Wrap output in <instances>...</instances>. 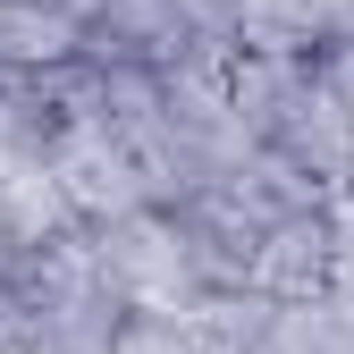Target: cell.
Returning <instances> with one entry per match:
<instances>
[{
	"label": "cell",
	"mask_w": 354,
	"mask_h": 354,
	"mask_svg": "<svg viewBox=\"0 0 354 354\" xmlns=\"http://www.w3.org/2000/svg\"><path fill=\"white\" fill-rule=\"evenodd\" d=\"M84 245H93L102 279L118 287L127 313H186V304L203 295L186 228H177V211H160V203H136V211L102 219V228H84Z\"/></svg>",
	"instance_id": "obj_1"
},
{
	"label": "cell",
	"mask_w": 354,
	"mask_h": 354,
	"mask_svg": "<svg viewBox=\"0 0 354 354\" xmlns=\"http://www.w3.org/2000/svg\"><path fill=\"white\" fill-rule=\"evenodd\" d=\"M42 160H51V177H59V194H68V211H76V228H102V219H118V211H136V203H144L127 144L110 136V127H93V118L59 127Z\"/></svg>",
	"instance_id": "obj_2"
},
{
	"label": "cell",
	"mask_w": 354,
	"mask_h": 354,
	"mask_svg": "<svg viewBox=\"0 0 354 354\" xmlns=\"http://www.w3.org/2000/svg\"><path fill=\"white\" fill-rule=\"evenodd\" d=\"M194 34H203L194 0H102V9L84 17V59H93V68H110V59L169 68Z\"/></svg>",
	"instance_id": "obj_3"
},
{
	"label": "cell",
	"mask_w": 354,
	"mask_h": 354,
	"mask_svg": "<svg viewBox=\"0 0 354 354\" xmlns=\"http://www.w3.org/2000/svg\"><path fill=\"white\" fill-rule=\"evenodd\" d=\"M245 279H253L261 295H270V304L321 295V287H329V211L313 203V211H279V219H261Z\"/></svg>",
	"instance_id": "obj_4"
},
{
	"label": "cell",
	"mask_w": 354,
	"mask_h": 354,
	"mask_svg": "<svg viewBox=\"0 0 354 354\" xmlns=\"http://www.w3.org/2000/svg\"><path fill=\"white\" fill-rule=\"evenodd\" d=\"M270 144L313 177L321 194H337L346 177H354V118H346V102L329 93V84H321V68H313V84L287 102V118L270 127Z\"/></svg>",
	"instance_id": "obj_5"
},
{
	"label": "cell",
	"mask_w": 354,
	"mask_h": 354,
	"mask_svg": "<svg viewBox=\"0 0 354 354\" xmlns=\"http://www.w3.org/2000/svg\"><path fill=\"white\" fill-rule=\"evenodd\" d=\"M0 236H9L17 261H34L42 245L76 236V211H68V194H59L51 160H9V169H0Z\"/></svg>",
	"instance_id": "obj_6"
},
{
	"label": "cell",
	"mask_w": 354,
	"mask_h": 354,
	"mask_svg": "<svg viewBox=\"0 0 354 354\" xmlns=\"http://www.w3.org/2000/svg\"><path fill=\"white\" fill-rule=\"evenodd\" d=\"M84 59V17L59 0H0V76H51Z\"/></svg>",
	"instance_id": "obj_7"
},
{
	"label": "cell",
	"mask_w": 354,
	"mask_h": 354,
	"mask_svg": "<svg viewBox=\"0 0 354 354\" xmlns=\"http://www.w3.org/2000/svg\"><path fill=\"white\" fill-rule=\"evenodd\" d=\"M219 26L236 51H270V59H321L329 42L313 0H219Z\"/></svg>",
	"instance_id": "obj_8"
},
{
	"label": "cell",
	"mask_w": 354,
	"mask_h": 354,
	"mask_svg": "<svg viewBox=\"0 0 354 354\" xmlns=\"http://www.w3.org/2000/svg\"><path fill=\"white\" fill-rule=\"evenodd\" d=\"M186 329L203 354H253L261 329H270V295H261L253 279H228V287H203L186 304Z\"/></svg>",
	"instance_id": "obj_9"
},
{
	"label": "cell",
	"mask_w": 354,
	"mask_h": 354,
	"mask_svg": "<svg viewBox=\"0 0 354 354\" xmlns=\"http://www.w3.org/2000/svg\"><path fill=\"white\" fill-rule=\"evenodd\" d=\"M102 354H203V346H194L186 313H118Z\"/></svg>",
	"instance_id": "obj_10"
},
{
	"label": "cell",
	"mask_w": 354,
	"mask_h": 354,
	"mask_svg": "<svg viewBox=\"0 0 354 354\" xmlns=\"http://www.w3.org/2000/svg\"><path fill=\"white\" fill-rule=\"evenodd\" d=\"M321 211H329V279L354 287V186H337Z\"/></svg>",
	"instance_id": "obj_11"
},
{
	"label": "cell",
	"mask_w": 354,
	"mask_h": 354,
	"mask_svg": "<svg viewBox=\"0 0 354 354\" xmlns=\"http://www.w3.org/2000/svg\"><path fill=\"white\" fill-rule=\"evenodd\" d=\"M313 68H321V84H329L337 102H346V118H354V34H329Z\"/></svg>",
	"instance_id": "obj_12"
},
{
	"label": "cell",
	"mask_w": 354,
	"mask_h": 354,
	"mask_svg": "<svg viewBox=\"0 0 354 354\" xmlns=\"http://www.w3.org/2000/svg\"><path fill=\"white\" fill-rule=\"evenodd\" d=\"M59 9H68V17H93V9H102V0H59Z\"/></svg>",
	"instance_id": "obj_13"
},
{
	"label": "cell",
	"mask_w": 354,
	"mask_h": 354,
	"mask_svg": "<svg viewBox=\"0 0 354 354\" xmlns=\"http://www.w3.org/2000/svg\"><path fill=\"white\" fill-rule=\"evenodd\" d=\"M194 9H203V17H211V9H219V0H194Z\"/></svg>",
	"instance_id": "obj_14"
},
{
	"label": "cell",
	"mask_w": 354,
	"mask_h": 354,
	"mask_svg": "<svg viewBox=\"0 0 354 354\" xmlns=\"http://www.w3.org/2000/svg\"><path fill=\"white\" fill-rule=\"evenodd\" d=\"M346 186H354V177H346Z\"/></svg>",
	"instance_id": "obj_15"
}]
</instances>
